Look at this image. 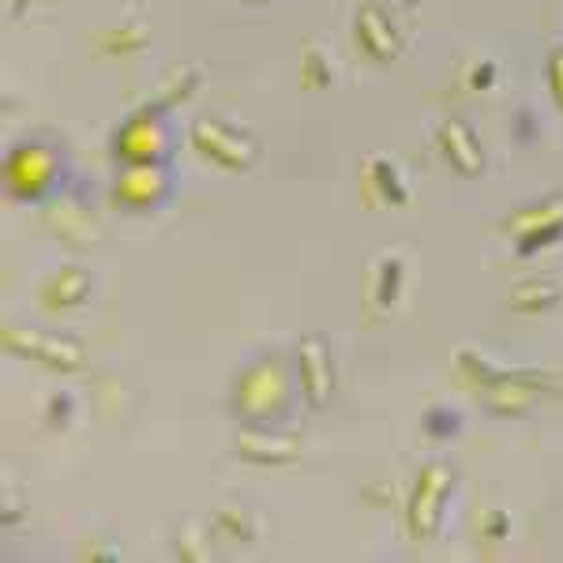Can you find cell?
Instances as JSON below:
<instances>
[{"instance_id": "6da1fadb", "label": "cell", "mask_w": 563, "mask_h": 563, "mask_svg": "<svg viewBox=\"0 0 563 563\" xmlns=\"http://www.w3.org/2000/svg\"><path fill=\"white\" fill-rule=\"evenodd\" d=\"M294 387H289L286 368L275 357H260L238 376L233 390V410L244 424H282L294 413Z\"/></svg>"}, {"instance_id": "7a4b0ae2", "label": "cell", "mask_w": 563, "mask_h": 563, "mask_svg": "<svg viewBox=\"0 0 563 563\" xmlns=\"http://www.w3.org/2000/svg\"><path fill=\"white\" fill-rule=\"evenodd\" d=\"M65 180V162L49 143H20L4 158V188L20 203H45Z\"/></svg>"}, {"instance_id": "3957f363", "label": "cell", "mask_w": 563, "mask_h": 563, "mask_svg": "<svg viewBox=\"0 0 563 563\" xmlns=\"http://www.w3.org/2000/svg\"><path fill=\"white\" fill-rule=\"evenodd\" d=\"M451 493H455V466H448V462L421 466L410 493V507H406V530L413 541H432L440 533Z\"/></svg>"}, {"instance_id": "277c9868", "label": "cell", "mask_w": 563, "mask_h": 563, "mask_svg": "<svg viewBox=\"0 0 563 563\" xmlns=\"http://www.w3.org/2000/svg\"><path fill=\"white\" fill-rule=\"evenodd\" d=\"M188 140H192L199 158H207L218 169H230V174H249L260 158V143L249 132L218 121V117H199L188 129Z\"/></svg>"}, {"instance_id": "5b68a950", "label": "cell", "mask_w": 563, "mask_h": 563, "mask_svg": "<svg viewBox=\"0 0 563 563\" xmlns=\"http://www.w3.org/2000/svg\"><path fill=\"white\" fill-rule=\"evenodd\" d=\"M4 350L12 357H23V361H34V365L49 368V372H84L87 368V350L79 346L76 339L68 334H49V331H31V327H4Z\"/></svg>"}, {"instance_id": "8992f818", "label": "cell", "mask_w": 563, "mask_h": 563, "mask_svg": "<svg viewBox=\"0 0 563 563\" xmlns=\"http://www.w3.org/2000/svg\"><path fill=\"white\" fill-rule=\"evenodd\" d=\"M113 154L124 166H143V162H166L169 158V124L166 113L154 106H143L113 135Z\"/></svg>"}, {"instance_id": "52a82bcc", "label": "cell", "mask_w": 563, "mask_h": 563, "mask_svg": "<svg viewBox=\"0 0 563 563\" xmlns=\"http://www.w3.org/2000/svg\"><path fill=\"white\" fill-rule=\"evenodd\" d=\"M297 390H301L305 406L312 413H320L331 406L334 398V361H331V342L323 339V334H305L301 342H297Z\"/></svg>"}, {"instance_id": "ba28073f", "label": "cell", "mask_w": 563, "mask_h": 563, "mask_svg": "<svg viewBox=\"0 0 563 563\" xmlns=\"http://www.w3.org/2000/svg\"><path fill=\"white\" fill-rule=\"evenodd\" d=\"M174 185H169L166 162H143V166H124L121 180L113 185V199L129 211H151L166 203Z\"/></svg>"}, {"instance_id": "9c48e42d", "label": "cell", "mask_w": 563, "mask_h": 563, "mask_svg": "<svg viewBox=\"0 0 563 563\" xmlns=\"http://www.w3.org/2000/svg\"><path fill=\"white\" fill-rule=\"evenodd\" d=\"M353 38H357L361 53L376 60V65H390L406 49V38L398 34V26L390 23V15L379 4L357 8V15H353Z\"/></svg>"}, {"instance_id": "30bf717a", "label": "cell", "mask_w": 563, "mask_h": 563, "mask_svg": "<svg viewBox=\"0 0 563 563\" xmlns=\"http://www.w3.org/2000/svg\"><path fill=\"white\" fill-rule=\"evenodd\" d=\"M435 147H440L443 162H448L459 177L477 180L485 174V147H481L477 132L470 129V121H462V117H448V121L435 129Z\"/></svg>"}, {"instance_id": "8fae6325", "label": "cell", "mask_w": 563, "mask_h": 563, "mask_svg": "<svg viewBox=\"0 0 563 563\" xmlns=\"http://www.w3.org/2000/svg\"><path fill=\"white\" fill-rule=\"evenodd\" d=\"M238 455L252 466H294L301 459L297 435L271 432L267 424H244L238 432Z\"/></svg>"}, {"instance_id": "7c38bea8", "label": "cell", "mask_w": 563, "mask_h": 563, "mask_svg": "<svg viewBox=\"0 0 563 563\" xmlns=\"http://www.w3.org/2000/svg\"><path fill=\"white\" fill-rule=\"evenodd\" d=\"M90 286H95V278H90L87 267H60L57 275L42 286V305L49 308V312H68V308H79L90 297Z\"/></svg>"}, {"instance_id": "4fadbf2b", "label": "cell", "mask_w": 563, "mask_h": 563, "mask_svg": "<svg viewBox=\"0 0 563 563\" xmlns=\"http://www.w3.org/2000/svg\"><path fill=\"white\" fill-rule=\"evenodd\" d=\"M560 301H563V282L549 275L515 282L511 294H507V308L519 316H541L549 308H556Z\"/></svg>"}, {"instance_id": "5bb4252c", "label": "cell", "mask_w": 563, "mask_h": 563, "mask_svg": "<svg viewBox=\"0 0 563 563\" xmlns=\"http://www.w3.org/2000/svg\"><path fill=\"white\" fill-rule=\"evenodd\" d=\"M365 188H368V196L384 207L410 203V188H406L402 174H398V166L387 158V154H372L365 162Z\"/></svg>"}, {"instance_id": "9a60e30c", "label": "cell", "mask_w": 563, "mask_h": 563, "mask_svg": "<svg viewBox=\"0 0 563 563\" xmlns=\"http://www.w3.org/2000/svg\"><path fill=\"white\" fill-rule=\"evenodd\" d=\"M402 275H406V267L398 252H384V256H376V263H372L368 297L379 312H390V308L398 305V297H402Z\"/></svg>"}, {"instance_id": "2e32d148", "label": "cell", "mask_w": 563, "mask_h": 563, "mask_svg": "<svg viewBox=\"0 0 563 563\" xmlns=\"http://www.w3.org/2000/svg\"><path fill=\"white\" fill-rule=\"evenodd\" d=\"M203 84V76H199L196 65H180L177 71H169L166 79H162V90L158 98H154V109H162V113H174L177 106H185L188 98L196 95V87Z\"/></svg>"}, {"instance_id": "e0dca14e", "label": "cell", "mask_w": 563, "mask_h": 563, "mask_svg": "<svg viewBox=\"0 0 563 563\" xmlns=\"http://www.w3.org/2000/svg\"><path fill=\"white\" fill-rule=\"evenodd\" d=\"M563 241V211L556 218H549V222H538L530 225V230L515 233V256L519 260H533L541 256L544 249H552V244Z\"/></svg>"}, {"instance_id": "ac0fdd59", "label": "cell", "mask_w": 563, "mask_h": 563, "mask_svg": "<svg viewBox=\"0 0 563 563\" xmlns=\"http://www.w3.org/2000/svg\"><path fill=\"white\" fill-rule=\"evenodd\" d=\"M421 432L435 443L455 440L462 432V413L451 410V406H429V410L421 413Z\"/></svg>"}, {"instance_id": "d6986e66", "label": "cell", "mask_w": 563, "mask_h": 563, "mask_svg": "<svg viewBox=\"0 0 563 563\" xmlns=\"http://www.w3.org/2000/svg\"><path fill=\"white\" fill-rule=\"evenodd\" d=\"M98 45L106 53H117V57H129V53H140L143 45H151V34L143 26H117V31H106Z\"/></svg>"}, {"instance_id": "ffe728a7", "label": "cell", "mask_w": 563, "mask_h": 563, "mask_svg": "<svg viewBox=\"0 0 563 563\" xmlns=\"http://www.w3.org/2000/svg\"><path fill=\"white\" fill-rule=\"evenodd\" d=\"M560 211H563V199H560V196H549V199H541V203L522 207L519 214L507 218V230H511V233H522V230H530V225H538V222H549V218H556Z\"/></svg>"}, {"instance_id": "44dd1931", "label": "cell", "mask_w": 563, "mask_h": 563, "mask_svg": "<svg viewBox=\"0 0 563 563\" xmlns=\"http://www.w3.org/2000/svg\"><path fill=\"white\" fill-rule=\"evenodd\" d=\"M331 79H334L331 60H327L320 49H305V57H301V87L305 90H327V87H331Z\"/></svg>"}, {"instance_id": "7402d4cb", "label": "cell", "mask_w": 563, "mask_h": 563, "mask_svg": "<svg viewBox=\"0 0 563 563\" xmlns=\"http://www.w3.org/2000/svg\"><path fill=\"white\" fill-rule=\"evenodd\" d=\"M57 230L65 233L68 241H98L95 222H90L84 211H76V207H65V211H57Z\"/></svg>"}, {"instance_id": "603a6c76", "label": "cell", "mask_w": 563, "mask_h": 563, "mask_svg": "<svg viewBox=\"0 0 563 563\" xmlns=\"http://www.w3.org/2000/svg\"><path fill=\"white\" fill-rule=\"evenodd\" d=\"M214 526L225 533V538H241V541H252V526L244 519L241 507H222V511L214 515Z\"/></svg>"}, {"instance_id": "cb8c5ba5", "label": "cell", "mask_w": 563, "mask_h": 563, "mask_svg": "<svg viewBox=\"0 0 563 563\" xmlns=\"http://www.w3.org/2000/svg\"><path fill=\"white\" fill-rule=\"evenodd\" d=\"M511 132H515V143H519V147H533V143H538V135H541L538 113L522 106L519 113H515V121H511Z\"/></svg>"}, {"instance_id": "d4e9b609", "label": "cell", "mask_w": 563, "mask_h": 563, "mask_svg": "<svg viewBox=\"0 0 563 563\" xmlns=\"http://www.w3.org/2000/svg\"><path fill=\"white\" fill-rule=\"evenodd\" d=\"M481 533H485L488 541H504L507 533H511V515H507L504 507L485 511V519H481Z\"/></svg>"}, {"instance_id": "484cf974", "label": "cell", "mask_w": 563, "mask_h": 563, "mask_svg": "<svg viewBox=\"0 0 563 563\" xmlns=\"http://www.w3.org/2000/svg\"><path fill=\"white\" fill-rule=\"evenodd\" d=\"M544 79H549V95H552V102H556V109L563 113V45H560V49H552L549 68H544Z\"/></svg>"}, {"instance_id": "4316f807", "label": "cell", "mask_w": 563, "mask_h": 563, "mask_svg": "<svg viewBox=\"0 0 563 563\" xmlns=\"http://www.w3.org/2000/svg\"><path fill=\"white\" fill-rule=\"evenodd\" d=\"M71 413H76V402H71L68 390H57V395L49 398V424H57V429H65L71 421Z\"/></svg>"}, {"instance_id": "83f0119b", "label": "cell", "mask_w": 563, "mask_h": 563, "mask_svg": "<svg viewBox=\"0 0 563 563\" xmlns=\"http://www.w3.org/2000/svg\"><path fill=\"white\" fill-rule=\"evenodd\" d=\"M470 87L493 90L496 87V60H477V65L470 68Z\"/></svg>"}, {"instance_id": "f1b7e54d", "label": "cell", "mask_w": 563, "mask_h": 563, "mask_svg": "<svg viewBox=\"0 0 563 563\" xmlns=\"http://www.w3.org/2000/svg\"><path fill=\"white\" fill-rule=\"evenodd\" d=\"M244 4H271V0H244Z\"/></svg>"}, {"instance_id": "f546056e", "label": "cell", "mask_w": 563, "mask_h": 563, "mask_svg": "<svg viewBox=\"0 0 563 563\" xmlns=\"http://www.w3.org/2000/svg\"><path fill=\"white\" fill-rule=\"evenodd\" d=\"M406 4H421V0H406Z\"/></svg>"}]
</instances>
